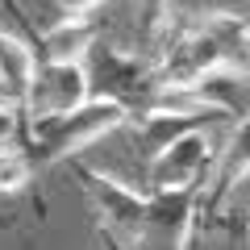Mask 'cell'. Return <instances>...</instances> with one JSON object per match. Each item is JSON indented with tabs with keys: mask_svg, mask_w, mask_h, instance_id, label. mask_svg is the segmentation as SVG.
Masks as SVG:
<instances>
[{
	"mask_svg": "<svg viewBox=\"0 0 250 250\" xmlns=\"http://www.w3.org/2000/svg\"><path fill=\"white\" fill-rule=\"evenodd\" d=\"M125 121H134V113L125 104L108 96H92L83 108L75 113H62V117H46V121H34L25 125V134H21V146L25 154L34 159V167H54L62 159H75L83 146L100 142L104 134L121 129Z\"/></svg>",
	"mask_w": 250,
	"mask_h": 250,
	"instance_id": "cell-1",
	"label": "cell"
},
{
	"mask_svg": "<svg viewBox=\"0 0 250 250\" xmlns=\"http://www.w3.org/2000/svg\"><path fill=\"white\" fill-rule=\"evenodd\" d=\"M88 75H92V92L96 96H108L117 104H125L134 117L154 113L167 96V83L159 75V62L150 54L138 50H117V46L96 42L88 54Z\"/></svg>",
	"mask_w": 250,
	"mask_h": 250,
	"instance_id": "cell-2",
	"label": "cell"
},
{
	"mask_svg": "<svg viewBox=\"0 0 250 250\" xmlns=\"http://www.w3.org/2000/svg\"><path fill=\"white\" fill-rule=\"evenodd\" d=\"M217 150L208 129H192L179 142H171L163 154L146 163V184L150 192H184V188H205L213 179Z\"/></svg>",
	"mask_w": 250,
	"mask_h": 250,
	"instance_id": "cell-3",
	"label": "cell"
},
{
	"mask_svg": "<svg viewBox=\"0 0 250 250\" xmlns=\"http://www.w3.org/2000/svg\"><path fill=\"white\" fill-rule=\"evenodd\" d=\"M75 179H80L83 196L92 200L104 229L125 233V238H142L146 213H150V196L146 192H134L129 184H121V179L104 175L96 167H83V163H75Z\"/></svg>",
	"mask_w": 250,
	"mask_h": 250,
	"instance_id": "cell-4",
	"label": "cell"
},
{
	"mask_svg": "<svg viewBox=\"0 0 250 250\" xmlns=\"http://www.w3.org/2000/svg\"><path fill=\"white\" fill-rule=\"evenodd\" d=\"M96 92H92L88 62H42L34 75V88H29V100H25V125L75 113Z\"/></svg>",
	"mask_w": 250,
	"mask_h": 250,
	"instance_id": "cell-5",
	"label": "cell"
},
{
	"mask_svg": "<svg viewBox=\"0 0 250 250\" xmlns=\"http://www.w3.org/2000/svg\"><path fill=\"white\" fill-rule=\"evenodd\" d=\"M38 67H42L38 46L29 42V38H21L17 29L0 25V96H4L9 108L21 113V121H25V100H29Z\"/></svg>",
	"mask_w": 250,
	"mask_h": 250,
	"instance_id": "cell-6",
	"label": "cell"
},
{
	"mask_svg": "<svg viewBox=\"0 0 250 250\" xmlns=\"http://www.w3.org/2000/svg\"><path fill=\"white\" fill-rule=\"evenodd\" d=\"M217 117H225V113H217V108H154V113H142V117H134L138 150H146L154 159L184 134L208 129V121H217Z\"/></svg>",
	"mask_w": 250,
	"mask_h": 250,
	"instance_id": "cell-7",
	"label": "cell"
},
{
	"mask_svg": "<svg viewBox=\"0 0 250 250\" xmlns=\"http://www.w3.org/2000/svg\"><path fill=\"white\" fill-rule=\"evenodd\" d=\"M34 46H38L42 62H88L92 46H96V34H92L88 17H62L50 29H38Z\"/></svg>",
	"mask_w": 250,
	"mask_h": 250,
	"instance_id": "cell-8",
	"label": "cell"
},
{
	"mask_svg": "<svg viewBox=\"0 0 250 250\" xmlns=\"http://www.w3.org/2000/svg\"><path fill=\"white\" fill-rule=\"evenodd\" d=\"M167 17H171V0H138V13H134V50L138 54H159L163 38L171 34L167 29Z\"/></svg>",
	"mask_w": 250,
	"mask_h": 250,
	"instance_id": "cell-9",
	"label": "cell"
},
{
	"mask_svg": "<svg viewBox=\"0 0 250 250\" xmlns=\"http://www.w3.org/2000/svg\"><path fill=\"white\" fill-rule=\"evenodd\" d=\"M34 159L25 154V146L13 142V146H0V196H17L25 192L29 179H34Z\"/></svg>",
	"mask_w": 250,
	"mask_h": 250,
	"instance_id": "cell-10",
	"label": "cell"
},
{
	"mask_svg": "<svg viewBox=\"0 0 250 250\" xmlns=\"http://www.w3.org/2000/svg\"><path fill=\"white\" fill-rule=\"evenodd\" d=\"M21 134H25V121H21V113L0 100V146H13Z\"/></svg>",
	"mask_w": 250,
	"mask_h": 250,
	"instance_id": "cell-11",
	"label": "cell"
},
{
	"mask_svg": "<svg viewBox=\"0 0 250 250\" xmlns=\"http://www.w3.org/2000/svg\"><path fill=\"white\" fill-rule=\"evenodd\" d=\"M100 4H104V0H54V9H59L62 17H88Z\"/></svg>",
	"mask_w": 250,
	"mask_h": 250,
	"instance_id": "cell-12",
	"label": "cell"
},
{
	"mask_svg": "<svg viewBox=\"0 0 250 250\" xmlns=\"http://www.w3.org/2000/svg\"><path fill=\"white\" fill-rule=\"evenodd\" d=\"M246 71H250V62H246Z\"/></svg>",
	"mask_w": 250,
	"mask_h": 250,
	"instance_id": "cell-13",
	"label": "cell"
}]
</instances>
